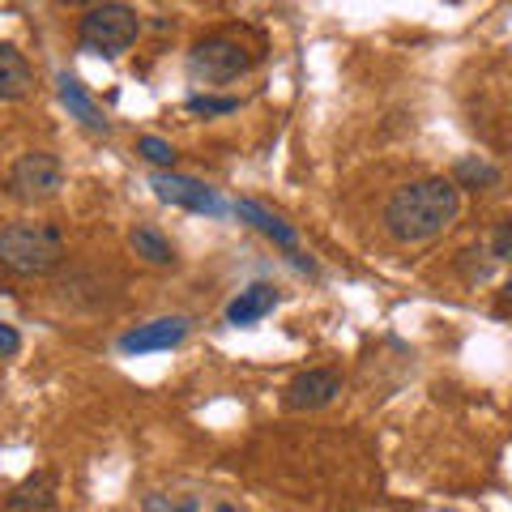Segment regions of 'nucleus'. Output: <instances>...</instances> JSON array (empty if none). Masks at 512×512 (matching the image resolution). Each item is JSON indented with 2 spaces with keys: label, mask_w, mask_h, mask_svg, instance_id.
Here are the masks:
<instances>
[{
  "label": "nucleus",
  "mask_w": 512,
  "mask_h": 512,
  "mask_svg": "<svg viewBox=\"0 0 512 512\" xmlns=\"http://www.w3.org/2000/svg\"><path fill=\"white\" fill-rule=\"evenodd\" d=\"M461 214V188L444 175H427V180L402 184L384 201V231L397 244H427V239L444 235Z\"/></svg>",
  "instance_id": "obj_1"
},
{
  "label": "nucleus",
  "mask_w": 512,
  "mask_h": 512,
  "mask_svg": "<svg viewBox=\"0 0 512 512\" xmlns=\"http://www.w3.org/2000/svg\"><path fill=\"white\" fill-rule=\"evenodd\" d=\"M256 64H261V47L244 30H214V35H201L188 47V73L192 82H205V86L239 82Z\"/></svg>",
  "instance_id": "obj_2"
},
{
  "label": "nucleus",
  "mask_w": 512,
  "mask_h": 512,
  "mask_svg": "<svg viewBox=\"0 0 512 512\" xmlns=\"http://www.w3.org/2000/svg\"><path fill=\"white\" fill-rule=\"evenodd\" d=\"M0 265L18 278H47L64 265V235L52 222H13L0 231Z\"/></svg>",
  "instance_id": "obj_3"
},
{
  "label": "nucleus",
  "mask_w": 512,
  "mask_h": 512,
  "mask_svg": "<svg viewBox=\"0 0 512 512\" xmlns=\"http://www.w3.org/2000/svg\"><path fill=\"white\" fill-rule=\"evenodd\" d=\"M137 39H141V13L133 5H116V0L86 9L82 22H77V43H82V52L103 56V60L124 56Z\"/></svg>",
  "instance_id": "obj_4"
},
{
  "label": "nucleus",
  "mask_w": 512,
  "mask_h": 512,
  "mask_svg": "<svg viewBox=\"0 0 512 512\" xmlns=\"http://www.w3.org/2000/svg\"><path fill=\"white\" fill-rule=\"evenodd\" d=\"M64 188V167L56 154L47 150H26L5 175V192L22 205H43Z\"/></svg>",
  "instance_id": "obj_5"
},
{
  "label": "nucleus",
  "mask_w": 512,
  "mask_h": 512,
  "mask_svg": "<svg viewBox=\"0 0 512 512\" xmlns=\"http://www.w3.org/2000/svg\"><path fill=\"white\" fill-rule=\"evenodd\" d=\"M150 188H154V197L163 201V205H180V210H192V214H222L218 192L205 188L201 180H192V175L154 171L150 175Z\"/></svg>",
  "instance_id": "obj_6"
},
{
  "label": "nucleus",
  "mask_w": 512,
  "mask_h": 512,
  "mask_svg": "<svg viewBox=\"0 0 512 512\" xmlns=\"http://www.w3.org/2000/svg\"><path fill=\"white\" fill-rule=\"evenodd\" d=\"M338 393H342V376L333 372V367H312V372H303L286 384L282 406L286 410H325Z\"/></svg>",
  "instance_id": "obj_7"
},
{
  "label": "nucleus",
  "mask_w": 512,
  "mask_h": 512,
  "mask_svg": "<svg viewBox=\"0 0 512 512\" xmlns=\"http://www.w3.org/2000/svg\"><path fill=\"white\" fill-rule=\"evenodd\" d=\"M188 338V320L184 316H163V320H150V325H137L120 338L124 355H150V350H171Z\"/></svg>",
  "instance_id": "obj_8"
},
{
  "label": "nucleus",
  "mask_w": 512,
  "mask_h": 512,
  "mask_svg": "<svg viewBox=\"0 0 512 512\" xmlns=\"http://www.w3.org/2000/svg\"><path fill=\"white\" fill-rule=\"evenodd\" d=\"M274 308H278V291H274V286H269V282H252V286H244V291L227 303V325L248 329V325H256V320H265Z\"/></svg>",
  "instance_id": "obj_9"
},
{
  "label": "nucleus",
  "mask_w": 512,
  "mask_h": 512,
  "mask_svg": "<svg viewBox=\"0 0 512 512\" xmlns=\"http://www.w3.org/2000/svg\"><path fill=\"white\" fill-rule=\"evenodd\" d=\"M5 512H56V478L47 470L26 474L22 483L9 491Z\"/></svg>",
  "instance_id": "obj_10"
},
{
  "label": "nucleus",
  "mask_w": 512,
  "mask_h": 512,
  "mask_svg": "<svg viewBox=\"0 0 512 512\" xmlns=\"http://www.w3.org/2000/svg\"><path fill=\"white\" fill-rule=\"evenodd\" d=\"M35 86V73H30V60L18 52L13 43L0 39V103H18Z\"/></svg>",
  "instance_id": "obj_11"
},
{
  "label": "nucleus",
  "mask_w": 512,
  "mask_h": 512,
  "mask_svg": "<svg viewBox=\"0 0 512 512\" xmlns=\"http://www.w3.org/2000/svg\"><path fill=\"white\" fill-rule=\"evenodd\" d=\"M235 214H239V218H248L252 227L261 231V235H269V239H274L278 248H286L291 256H299V235H295L291 227H286L282 218H274V214H269L265 205H256V201H239V205H235Z\"/></svg>",
  "instance_id": "obj_12"
},
{
  "label": "nucleus",
  "mask_w": 512,
  "mask_h": 512,
  "mask_svg": "<svg viewBox=\"0 0 512 512\" xmlns=\"http://www.w3.org/2000/svg\"><path fill=\"white\" fill-rule=\"evenodd\" d=\"M60 103L69 107L73 116L82 120L86 128H94V133H107V120H103L99 103H94V99H90V90H86L82 82H77V77H69V73L60 77Z\"/></svg>",
  "instance_id": "obj_13"
},
{
  "label": "nucleus",
  "mask_w": 512,
  "mask_h": 512,
  "mask_svg": "<svg viewBox=\"0 0 512 512\" xmlns=\"http://www.w3.org/2000/svg\"><path fill=\"white\" fill-rule=\"evenodd\" d=\"M128 248H133L146 265H158V269H163V265H175V248L167 244L158 227H137L133 235H128Z\"/></svg>",
  "instance_id": "obj_14"
},
{
  "label": "nucleus",
  "mask_w": 512,
  "mask_h": 512,
  "mask_svg": "<svg viewBox=\"0 0 512 512\" xmlns=\"http://www.w3.org/2000/svg\"><path fill=\"white\" fill-rule=\"evenodd\" d=\"M453 184L457 188H495L500 184V171L491 163H483V158H461L453 167Z\"/></svg>",
  "instance_id": "obj_15"
},
{
  "label": "nucleus",
  "mask_w": 512,
  "mask_h": 512,
  "mask_svg": "<svg viewBox=\"0 0 512 512\" xmlns=\"http://www.w3.org/2000/svg\"><path fill=\"white\" fill-rule=\"evenodd\" d=\"M137 154L146 158V163L163 167V171H171V167H175V146H171V141H163V137H154V133L137 141Z\"/></svg>",
  "instance_id": "obj_16"
},
{
  "label": "nucleus",
  "mask_w": 512,
  "mask_h": 512,
  "mask_svg": "<svg viewBox=\"0 0 512 512\" xmlns=\"http://www.w3.org/2000/svg\"><path fill=\"white\" fill-rule=\"evenodd\" d=\"M188 111H197V116H231V111H239V99H231V94H192L188 99Z\"/></svg>",
  "instance_id": "obj_17"
},
{
  "label": "nucleus",
  "mask_w": 512,
  "mask_h": 512,
  "mask_svg": "<svg viewBox=\"0 0 512 512\" xmlns=\"http://www.w3.org/2000/svg\"><path fill=\"white\" fill-rule=\"evenodd\" d=\"M491 261H512V218L500 222L491 235Z\"/></svg>",
  "instance_id": "obj_18"
},
{
  "label": "nucleus",
  "mask_w": 512,
  "mask_h": 512,
  "mask_svg": "<svg viewBox=\"0 0 512 512\" xmlns=\"http://www.w3.org/2000/svg\"><path fill=\"white\" fill-rule=\"evenodd\" d=\"M18 350H22V333L13 329V325H5V320H0V359L18 355Z\"/></svg>",
  "instance_id": "obj_19"
},
{
  "label": "nucleus",
  "mask_w": 512,
  "mask_h": 512,
  "mask_svg": "<svg viewBox=\"0 0 512 512\" xmlns=\"http://www.w3.org/2000/svg\"><path fill=\"white\" fill-rule=\"evenodd\" d=\"M141 512H180V508H175L171 504V495H146V500H141Z\"/></svg>",
  "instance_id": "obj_20"
},
{
  "label": "nucleus",
  "mask_w": 512,
  "mask_h": 512,
  "mask_svg": "<svg viewBox=\"0 0 512 512\" xmlns=\"http://www.w3.org/2000/svg\"><path fill=\"white\" fill-rule=\"evenodd\" d=\"M500 308H512V278L504 282V291H500Z\"/></svg>",
  "instance_id": "obj_21"
},
{
  "label": "nucleus",
  "mask_w": 512,
  "mask_h": 512,
  "mask_svg": "<svg viewBox=\"0 0 512 512\" xmlns=\"http://www.w3.org/2000/svg\"><path fill=\"white\" fill-rule=\"evenodd\" d=\"M180 512H201V508H197V500H184V504H180Z\"/></svg>",
  "instance_id": "obj_22"
},
{
  "label": "nucleus",
  "mask_w": 512,
  "mask_h": 512,
  "mask_svg": "<svg viewBox=\"0 0 512 512\" xmlns=\"http://www.w3.org/2000/svg\"><path fill=\"white\" fill-rule=\"evenodd\" d=\"M218 512H239V508L235 504H218Z\"/></svg>",
  "instance_id": "obj_23"
}]
</instances>
